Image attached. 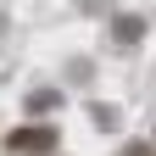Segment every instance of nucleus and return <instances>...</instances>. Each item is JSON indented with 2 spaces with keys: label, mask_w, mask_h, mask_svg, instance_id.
Listing matches in <instances>:
<instances>
[{
  "label": "nucleus",
  "mask_w": 156,
  "mask_h": 156,
  "mask_svg": "<svg viewBox=\"0 0 156 156\" xmlns=\"http://www.w3.org/2000/svg\"><path fill=\"white\" fill-rule=\"evenodd\" d=\"M6 145L11 151H28V156H45V151H56L62 140H56V128H17Z\"/></svg>",
  "instance_id": "f257e3e1"
},
{
  "label": "nucleus",
  "mask_w": 156,
  "mask_h": 156,
  "mask_svg": "<svg viewBox=\"0 0 156 156\" xmlns=\"http://www.w3.org/2000/svg\"><path fill=\"white\" fill-rule=\"evenodd\" d=\"M56 106H62V89H34V95H28V112H34V117H45V112H56Z\"/></svg>",
  "instance_id": "f03ea898"
},
{
  "label": "nucleus",
  "mask_w": 156,
  "mask_h": 156,
  "mask_svg": "<svg viewBox=\"0 0 156 156\" xmlns=\"http://www.w3.org/2000/svg\"><path fill=\"white\" fill-rule=\"evenodd\" d=\"M140 28H145L140 17H117V39H140Z\"/></svg>",
  "instance_id": "7ed1b4c3"
},
{
  "label": "nucleus",
  "mask_w": 156,
  "mask_h": 156,
  "mask_svg": "<svg viewBox=\"0 0 156 156\" xmlns=\"http://www.w3.org/2000/svg\"><path fill=\"white\" fill-rule=\"evenodd\" d=\"M89 117H95V123H101V128H117V112H112V106H95Z\"/></svg>",
  "instance_id": "20e7f679"
},
{
  "label": "nucleus",
  "mask_w": 156,
  "mask_h": 156,
  "mask_svg": "<svg viewBox=\"0 0 156 156\" xmlns=\"http://www.w3.org/2000/svg\"><path fill=\"white\" fill-rule=\"evenodd\" d=\"M123 156H156V151H151V145H128Z\"/></svg>",
  "instance_id": "39448f33"
}]
</instances>
